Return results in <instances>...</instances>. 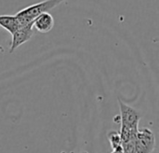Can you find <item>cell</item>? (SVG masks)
Segmentation results:
<instances>
[{
	"label": "cell",
	"mask_w": 159,
	"mask_h": 153,
	"mask_svg": "<svg viewBox=\"0 0 159 153\" xmlns=\"http://www.w3.org/2000/svg\"><path fill=\"white\" fill-rule=\"evenodd\" d=\"M111 153H124V152H123L122 148H121V146H120V147H118V148H116V149L113 150V151H112Z\"/></svg>",
	"instance_id": "9"
},
{
	"label": "cell",
	"mask_w": 159,
	"mask_h": 153,
	"mask_svg": "<svg viewBox=\"0 0 159 153\" xmlns=\"http://www.w3.org/2000/svg\"><path fill=\"white\" fill-rule=\"evenodd\" d=\"M0 26L6 29L11 35L20 28L15 15H0Z\"/></svg>",
	"instance_id": "6"
},
{
	"label": "cell",
	"mask_w": 159,
	"mask_h": 153,
	"mask_svg": "<svg viewBox=\"0 0 159 153\" xmlns=\"http://www.w3.org/2000/svg\"><path fill=\"white\" fill-rule=\"evenodd\" d=\"M54 26V18L48 13H42L33 22V27H34L38 32L46 34L51 31Z\"/></svg>",
	"instance_id": "5"
},
{
	"label": "cell",
	"mask_w": 159,
	"mask_h": 153,
	"mask_svg": "<svg viewBox=\"0 0 159 153\" xmlns=\"http://www.w3.org/2000/svg\"><path fill=\"white\" fill-rule=\"evenodd\" d=\"M118 104L120 107V113H121L120 115L121 128L139 131V122L142 119L141 114L133 108L123 103L121 100H118Z\"/></svg>",
	"instance_id": "2"
},
{
	"label": "cell",
	"mask_w": 159,
	"mask_h": 153,
	"mask_svg": "<svg viewBox=\"0 0 159 153\" xmlns=\"http://www.w3.org/2000/svg\"><path fill=\"white\" fill-rule=\"evenodd\" d=\"M66 0H45L42 2H38L36 4L31 5L21 10H20L15 17L18 20L20 28L24 27L33 23L34 19H36L42 13H46L61 4Z\"/></svg>",
	"instance_id": "1"
},
{
	"label": "cell",
	"mask_w": 159,
	"mask_h": 153,
	"mask_svg": "<svg viewBox=\"0 0 159 153\" xmlns=\"http://www.w3.org/2000/svg\"><path fill=\"white\" fill-rule=\"evenodd\" d=\"M108 139L110 141V144L113 148V150L118 148L121 146V138H120V135L119 133L116 132V131H111L108 134Z\"/></svg>",
	"instance_id": "8"
},
{
	"label": "cell",
	"mask_w": 159,
	"mask_h": 153,
	"mask_svg": "<svg viewBox=\"0 0 159 153\" xmlns=\"http://www.w3.org/2000/svg\"><path fill=\"white\" fill-rule=\"evenodd\" d=\"M156 148V137L154 133L145 128L139 131L136 138L135 153H152Z\"/></svg>",
	"instance_id": "3"
},
{
	"label": "cell",
	"mask_w": 159,
	"mask_h": 153,
	"mask_svg": "<svg viewBox=\"0 0 159 153\" xmlns=\"http://www.w3.org/2000/svg\"><path fill=\"white\" fill-rule=\"evenodd\" d=\"M136 138L132 137L130 139H128L126 141L121 142V148L124 153H135V147H136Z\"/></svg>",
	"instance_id": "7"
},
{
	"label": "cell",
	"mask_w": 159,
	"mask_h": 153,
	"mask_svg": "<svg viewBox=\"0 0 159 153\" xmlns=\"http://www.w3.org/2000/svg\"><path fill=\"white\" fill-rule=\"evenodd\" d=\"M34 35L33 23L26 25L24 27L19 28L16 32L12 34V41L9 49V53H12L17 48H19L23 43L29 41Z\"/></svg>",
	"instance_id": "4"
},
{
	"label": "cell",
	"mask_w": 159,
	"mask_h": 153,
	"mask_svg": "<svg viewBox=\"0 0 159 153\" xmlns=\"http://www.w3.org/2000/svg\"><path fill=\"white\" fill-rule=\"evenodd\" d=\"M85 153H86V152H85Z\"/></svg>",
	"instance_id": "10"
}]
</instances>
